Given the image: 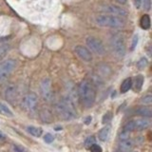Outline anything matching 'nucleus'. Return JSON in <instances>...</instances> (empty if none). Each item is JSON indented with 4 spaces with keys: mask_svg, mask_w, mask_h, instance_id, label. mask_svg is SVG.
<instances>
[{
    "mask_svg": "<svg viewBox=\"0 0 152 152\" xmlns=\"http://www.w3.org/2000/svg\"><path fill=\"white\" fill-rule=\"evenodd\" d=\"M75 53L80 59H82L85 62H91L92 54L88 48H85L83 46H76L75 47Z\"/></svg>",
    "mask_w": 152,
    "mask_h": 152,
    "instance_id": "obj_11",
    "label": "nucleus"
},
{
    "mask_svg": "<svg viewBox=\"0 0 152 152\" xmlns=\"http://www.w3.org/2000/svg\"><path fill=\"white\" fill-rule=\"evenodd\" d=\"M118 150H120L122 152H129L133 146H134V141L132 139H126V140H123V141H119V145H118Z\"/></svg>",
    "mask_w": 152,
    "mask_h": 152,
    "instance_id": "obj_13",
    "label": "nucleus"
},
{
    "mask_svg": "<svg viewBox=\"0 0 152 152\" xmlns=\"http://www.w3.org/2000/svg\"><path fill=\"white\" fill-rule=\"evenodd\" d=\"M132 88V79L131 78H126L123 81V83L121 85V92L126 93L128 90Z\"/></svg>",
    "mask_w": 152,
    "mask_h": 152,
    "instance_id": "obj_18",
    "label": "nucleus"
},
{
    "mask_svg": "<svg viewBox=\"0 0 152 152\" xmlns=\"http://www.w3.org/2000/svg\"><path fill=\"white\" fill-rule=\"evenodd\" d=\"M22 104L24 107L30 112L35 111L37 108V104H38V96L34 92L28 93L24 96Z\"/></svg>",
    "mask_w": 152,
    "mask_h": 152,
    "instance_id": "obj_8",
    "label": "nucleus"
},
{
    "mask_svg": "<svg viewBox=\"0 0 152 152\" xmlns=\"http://www.w3.org/2000/svg\"><path fill=\"white\" fill-rule=\"evenodd\" d=\"M134 124H135V130L141 131L149 127L151 125V121L148 118H139V119H135Z\"/></svg>",
    "mask_w": 152,
    "mask_h": 152,
    "instance_id": "obj_12",
    "label": "nucleus"
},
{
    "mask_svg": "<svg viewBox=\"0 0 152 152\" xmlns=\"http://www.w3.org/2000/svg\"><path fill=\"white\" fill-rule=\"evenodd\" d=\"M109 134H110V126H106L103 127L102 129L99 131L98 137H99V139L101 140L102 142H106L108 139Z\"/></svg>",
    "mask_w": 152,
    "mask_h": 152,
    "instance_id": "obj_16",
    "label": "nucleus"
},
{
    "mask_svg": "<svg viewBox=\"0 0 152 152\" xmlns=\"http://www.w3.org/2000/svg\"><path fill=\"white\" fill-rule=\"evenodd\" d=\"M27 131L30 133L31 135L34 136V137H40L42 135L43 130L39 127H35V126H28L27 127Z\"/></svg>",
    "mask_w": 152,
    "mask_h": 152,
    "instance_id": "obj_20",
    "label": "nucleus"
},
{
    "mask_svg": "<svg viewBox=\"0 0 152 152\" xmlns=\"http://www.w3.org/2000/svg\"><path fill=\"white\" fill-rule=\"evenodd\" d=\"M96 23L101 27H107L111 28H120L125 26V22L122 18L109 15V14H101L97 16Z\"/></svg>",
    "mask_w": 152,
    "mask_h": 152,
    "instance_id": "obj_3",
    "label": "nucleus"
},
{
    "mask_svg": "<svg viewBox=\"0 0 152 152\" xmlns=\"http://www.w3.org/2000/svg\"><path fill=\"white\" fill-rule=\"evenodd\" d=\"M142 84H144V76L142 75H138L137 77L135 78L134 81V85L132 83V86H134V90L135 91H140L142 89Z\"/></svg>",
    "mask_w": 152,
    "mask_h": 152,
    "instance_id": "obj_19",
    "label": "nucleus"
},
{
    "mask_svg": "<svg viewBox=\"0 0 152 152\" xmlns=\"http://www.w3.org/2000/svg\"><path fill=\"white\" fill-rule=\"evenodd\" d=\"M12 149L14 152H26L25 148L22 147L21 145H12Z\"/></svg>",
    "mask_w": 152,
    "mask_h": 152,
    "instance_id": "obj_32",
    "label": "nucleus"
},
{
    "mask_svg": "<svg viewBox=\"0 0 152 152\" xmlns=\"http://www.w3.org/2000/svg\"><path fill=\"white\" fill-rule=\"evenodd\" d=\"M4 98L7 100L9 103H14L18 97V88L17 86L14 84H10L4 88L3 91Z\"/></svg>",
    "mask_w": 152,
    "mask_h": 152,
    "instance_id": "obj_10",
    "label": "nucleus"
},
{
    "mask_svg": "<svg viewBox=\"0 0 152 152\" xmlns=\"http://www.w3.org/2000/svg\"><path fill=\"white\" fill-rule=\"evenodd\" d=\"M124 130L127 131V132H132L135 130V124H134V120H131L129 122H127L126 124V126H124Z\"/></svg>",
    "mask_w": 152,
    "mask_h": 152,
    "instance_id": "obj_22",
    "label": "nucleus"
},
{
    "mask_svg": "<svg viewBox=\"0 0 152 152\" xmlns=\"http://www.w3.org/2000/svg\"><path fill=\"white\" fill-rule=\"evenodd\" d=\"M147 64H148V61H147V59L145 58V57H142V58H141L139 61H138L137 66H138V69H144L145 68V66H147Z\"/></svg>",
    "mask_w": 152,
    "mask_h": 152,
    "instance_id": "obj_25",
    "label": "nucleus"
},
{
    "mask_svg": "<svg viewBox=\"0 0 152 152\" xmlns=\"http://www.w3.org/2000/svg\"><path fill=\"white\" fill-rule=\"evenodd\" d=\"M10 50H11V46L10 45L5 44V45L0 46V62H1L4 57L7 55V53L10 51Z\"/></svg>",
    "mask_w": 152,
    "mask_h": 152,
    "instance_id": "obj_21",
    "label": "nucleus"
},
{
    "mask_svg": "<svg viewBox=\"0 0 152 152\" xmlns=\"http://www.w3.org/2000/svg\"><path fill=\"white\" fill-rule=\"evenodd\" d=\"M111 119H112V113H111L110 111H108V112H107V113L103 116L102 123L104 124V125H107V124H108L109 122L111 121Z\"/></svg>",
    "mask_w": 152,
    "mask_h": 152,
    "instance_id": "obj_27",
    "label": "nucleus"
},
{
    "mask_svg": "<svg viewBox=\"0 0 152 152\" xmlns=\"http://www.w3.org/2000/svg\"><path fill=\"white\" fill-rule=\"evenodd\" d=\"M130 138V133L123 130L120 134H119V141H123V140H126V139H129Z\"/></svg>",
    "mask_w": 152,
    "mask_h": 152,
    "instance_id": "obj_28",
    "label": "nucleus"
},
{
    "mask_svg": "<svg viewBox=\"0 0 152 152\" xmlns=\"http://www.w3.org/2000/svg\"><path fill=\"white\" fill-rule=\"evenodd\" d=\"M115 152H122V151H120V150H117V151H115Z\"/></svg>",
    "mask_w": 152,
    "mask_h": 152,
    "instance_id": "obj_38",
    "label": "nucleus"
},
{
    "mask_svg": "<svg viewBox=\"0 0 152 152\" xmlns=\"http://www.w3.org/2000/svg\"><path fill=\"white\" fill-rule=\"evenodd\" d=\"M138 44V35H135L133 37V41H132V45H131V50H133L135 49V47Z\"/></svg>",
    "mask_w": 152,
    "mask_h": 152,
    "instance_id": "obj_33",
    "label": "nucleus"
},
{
    "mask_svg": "<svg viewBox=\"0 0 152 152\" xmlns=\"http://www.w3.org/2000/svg\"><path fill=\"white\" fill-rule=\"evenodd\" d=\"M40 93L44 100L47 102H50L53 98V93H52L51 88V81L50 78H44L40 84Z\"/></svg>",
    "mask_w": 152,
    "mask_h": 152,
    "instance_id": "obj_9",
    "label": "nucleus"
},
{
    "mask_svg": "<svg viewBox=\"0 0 152 152\" xmlns=\"http://www.w3.org/2000/svg\"><path fill=\"white\" fill-rule=\"evenodd\" d=\"M0 111H2L4 114H6V115L12 117L13 116V113L11 111V109H10L6 104H3V103H0Z\"/></svg>",
    "mask_w": 152,
    "mask_h": 152,
    "instance_id": "obj_23",
    "label": "nucleus"
},
{
    "mask_svg": "<svg viewBox=\"0 0 152 152\" xmlns=\"http://www.w3.org/2000/svg\"><path fill=\"white\" fill-rule=\"evenodd\" d=\"M16 65H17L16 60L12 58H9L0 62V83L5 82L10 77V75L15 69Z\"/></svg>",
    "mask_w": 152,
    "mask_h": 152,
    "instance_id": "obj_5",
    "label": "nucleus"
},
{
    "mask_svg": "<svg viewBox=\"0 0 152 152\" xmlns=\"http://www.w3.org/2000/svg\"><path fill=\"white\" fill-rule=\"evenodd\" d=\"M140 102L142 104H145V106H148V104H152V95L151 94L145 95V96L141 98V101Z\"/></svg>",
    "mask_w": 152,
    "mask_h": 152,
    "instance_id": "obj_24",
    "label": "nucleus"
},
{
    "mask_svg": "<svg viewBox=\"0 0 152 152\" xmlns=\"http://www.w3.org/2000/svg\"><path fill=\"white\" fill-rule=\"evenodd\" d=\"M56 113L58 116L65 121H70L77 117V112L75 110L74 104L69 98H64L56 104Z\"/></svg>",
    "mask_w": 152,
    "mask_h": 152,
    "instance_id": "obj_2",
    "label": "nucleus"
},
{
    "mask_svg": "<svg viewBox=\"0 0 152 152\" xmlns=\"http://www.w3.org/2000/svg\"><path fill=\"white\" fill-rule=\"evenodd\" d=\"M89 149H90V152H103L102 147L100 146L99 145H96V144L92 145L91 146L89 147Z\"/></svg>",
    "mask_w": 152,
    "mask_h": 152,
    "instance_id": "obj_29",
    "label": "nucleus"
},
{
    "mask_svg": "<svg viewBox=\"0 0 152 152\" xmlns=\"http://www.w3.org/2000/svg\"><path fill=\"white\" fill-rule=\"evenodd\" d=\"M142 4L144 6V9L146 11H149L151 8V0H142Z\"/></svg>",
    "mask_w": 152,
    "mask_h": 152,
    "instance_id": "obj_30",
    "label": "nucleus"
},
{
    "mask_svg": "<svg viewBox=\"0 0 152 152\" xmlns=\"http://www.w3.org/2000/svg\"><path fill=\"white\" fill-rule=\"evenodd\" d=\"M136 114L142 118H151L152 117V109L148 107H141L136 109Z\"/></svg>",
    "mask_w": 152,
    "mask_h": 152,
    "instance_id": "obj_15",
    "label": "nucleus"
},
{
    "mask_svg": "<svg viewBox=\"0 0 152 152\" xmlns=\"http://www.w3.org/2000/svg\"><path fill=\"white\" fill-rule=\"evenodd\" d=\"M101 11L104 12V14H109V15H113V16H117V17H126L127 16V11H126L124 8H121L116 5H112V4H108V5H104L101 8Z\"/></svg>",
    "mask_w": 152,
    "mask_h": 152,
    "instance_id": "obj_7",
    "label": "nucleus"
},
{
    "mask_svg": "<svg viewBox=\"0 0 152 152\" xmlns=\"http://www.w3.org/2000/svg\"><path fill=\"white\" fill-rule=\"evenodd\" d=\"M79 98L85 107H91L96 100V89L93 83L88 79H85L79 85Z\"/></svg>",
    "mask_w": 152,
    "mask_h": 152,
    "instance_id": "obj_1",
    "label": "nucleus"
},
{
    "mask_svg": "<svg viewBox=\"0 0 152 152\" xmlns=\"http://www.w3.org/2000/svg\"><path fill=\"white\" fill-rule=\"evenodd\" d=\"M87 46L88 47V49L91 50L94 53H96L98 55H103L106 52V49L103 44V42L98 39L96 37L90 36L87 38Z\"/></svg>",
    "mask_w": 152,
    "mask_h": 152,
    "instance_id": "obj_6",
    "label": "nucleus"
},
{
    "mask_svg": "<svg viewBox=\"0 0 152 152\" xmlns=\"http://www.w3.org/2000/svg\"><path fill=\"white\" fill-rule=\"evenodd\" d=\"M4 139V136L1 134V133H0V140H3Z\"/></svg>",
    "mask_w": 152,
    "mask_h": 152,
    "instance_id": "obj_37",
    "label": "nucleus"
},
{
    "mask_svg": "<svg viewBox=\"0 0 152 152\" xmlns=\"http://www.w3.org/2000/svg\"><path fill=\"white\" fill-rule=\"evenodd\" d=\"M117 2H119L120 4H125L126 2V0H117Z\"/></svg>",
    "mask_w": 152,
    "mask_h": 152,
    "instance_id": "obj_36",
    "label": "nucleus"
},
{
    "mask_svg": "<svg viewBox=\"0 0 152 152\" xmlns=\"http://www.w3.org/2000/svg\"><path fill=\"white\" fill-rule=\"evenodd\" d=\"M110 48L113 54L118 58H123L126 55V43L121 34H114L110 38Z\"/></svg>",
    "mask_w": 152,
    "mask_h": 152,
    "instance_id": "obj_4",
    "label": "nucleus"
},
{
    "mask_svg": "<svg viewBox=\"0 0 152 152\" xmlns=\"http://www.w3.org/2000/svg\"><path fill=\"white\" fill-rule=\"evenodd\" d=\"M133 3H134L135 7L137 9H140L141 5H142V0H133Z\"/></svg>",
    "mask_w": 152,
    "mask_h": 152,
    "instance_id": "obj_34",
    "label": "nucleus"
},
{
    "mask_svg": "<svg viewBox=\"0 0 152 152\" xmlns=\"http://www.w3.org/2000/svg\"><path fill=\"white\" fill-rule=\"evenodd\" d=\"M40 119L44 123L50 124L53 122V115L48 107H43L40 110Z\"/></svg>",
    "mask_w": 152,
    "mask_h": 152,
    "instance_id": "obj_14",
    "label": "nucleus"
},
{
    "mask_svg": "<svg viewBox=\"0 0 152 152\" xmlns=\"http://www.w3.org/2000/svg\"><path fill=\"white\" fill-rule=\"evenodd\" d=\"M150 17L148 14H144L140 19V26L142 30H148L150 28Z\"/></svg>",
    "mask_w": 152,
    "mask_h": 152,
    "instance_id": "obj_17",
    "label": "nucleus"
},
{
    "mask_svg": "<svg viewBox=\"0 0 152 152\" xmlns=\"http://www.w3.org/2000/svg\"><path fill=\"white\" fill-rule=\"evenodd\" d=\"M53 140H54V137L51 134H50V133H47V134L44 136V141H45V142H47V144H50V142H53Z\"/></svg>",
    "mask_w": 152,
    "mask_h": 152,
    "instance_id": "obj_31",
    "label": "nucleus"
},
{
    "mask_svg": "<svg viewBox=\"0 0 152 152\" xmlns=\"http://www.w3.org/2000/svg\"><path fill=\"white\" fill-rule=\"evenodd\" d=\"M95 137L94 136H89V137H88L87 139H86V141H85V145H86V147H88V148H89L90 146H91L92 145H94L95 144Z\"/></svg>",
    "mask_w": 152,
    "mask_h": 152,
    "instance_id": "obj_26",
    "label": "nucleus"
},
{
    "mask_svg": "<svg viewBox=\"0 0 152 152\" xmlns=\"http://www.w3.org/2000/svg\"><path fill=\"white\" fill-rule=\"evenodd\" d=\"M90 122H91V116H88L87 118L84 119V123L86 124V125H89Z\"/></svg>",
    "mask_w": 152,
    "mask_h": 152,
    "instance_id": "obj_35",
    "label": "nucleus"
}]
</instances>
